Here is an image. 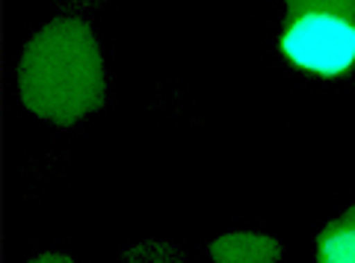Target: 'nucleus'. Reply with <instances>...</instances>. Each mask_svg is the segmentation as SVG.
I'll use <instances>...</instances> for the list:
<instances>
[{"mask_svg":"<svg viewBox=\"0 0 355 263\" xmlns=\"http://www.w3.org/2000/svg\"><path fill=\"white\" fill-rule=\"evenodd\" d=\"M18 95L33 116L74 125L104 101V60L83 21L60 18L27 42L18 62Z\"/></svg>","mask_w":355,"mask_h":263,"instance_id":"nucleus-1","label":"nucleus"},{"mask_svg":"<svg viewBox=\"0 0 355 263\" xmlns=\"http://www.w3.org/2000/svg\"><path fill=\"white\" fill-rule=\"evenodd\" d=\"M282 51L293 65L314 74H343L355 62V24L343 18H291Z\"/></svg>","mask_w":355,"mask_h":263,"instance_id":"nucleus-2","label":"nucleus"},{"mask_svg":"<svg viewBox=\"0 0 355 263\" xmlns=\"http://www.w3.org/2000/svg\"><path fill=\"white\" fill-rule=\"evenodd\" d=\"M214 263H279L282 246L266 234L254 231H231L210 243Z\"/></svg>","mask_w":355,"mask_h":263,"instance_id":"nucleus-3","label":"nucleus"},{"mask_svg":"<svg viewBox=\"0 0 355 263\" xmlns=\"http://www.w3.org/2000/svg\"><path fill=\"white\" fill-rule=\"evenodd\" d=\"M317 263H355V216L349 210L323 228L317 239Z\"/></svg>","mask_w":355,"mask_h":263,"instance_id":"nucleus-4","label":"nucleus"},{"mask_svg":"<svg viewBox=\"0 0 355 263\" xmlns=\"http://www.w3.org/2000/svg\"><path fill=\"white\" fill-rule=\"evenodd\" d=\"M287 9H291V18L326 15L355 24V0H287Z\"/></svg>","mask_w":355,"mask_h":263,"instance_id":"nucleus-5","label":"nucleus"},{"mask_svg":"<svg viewBox=\"0 0 355 263\" xmlns=\"http://www.w3.org/2000/svg\"><path fill=\"white\" fill-rule=\"evenodd\" d=\"M125 263H181V255H178V248L163 243H139L128 248Z\"/></svg>","mask_w":355,"mask_h":263,"instance_id":"nucleus-6","label":"nucleus"},{"mask_svg":"<svg viewBox=\"0 0 355 263\" xmlns=\"http://www.w3.org/2000/svg\"><path fill=\"white\" fill-rule=\"evenodd\" d=\"M27 263H74L69 255H60V251H51V255H39V257H33Z\"/></svg>","mask_w":355,"mask_h":263,"instance_id":"nucleus-7","label":"nucleus"},{"mask_svg":"<svg viewBox=\"0 0 355 263\" xmlns=\"http://www.w3.org/2000/svg\"><path fill=\"white\" fill-rule=\"evenodd\" d=\"M349 213H352V216H355V204H352V207H349Z\"/></svg>","mask_w":355,"mask_h":263,"instance_id":"nucleus-8","label":"nucleus"}]
</instances>
